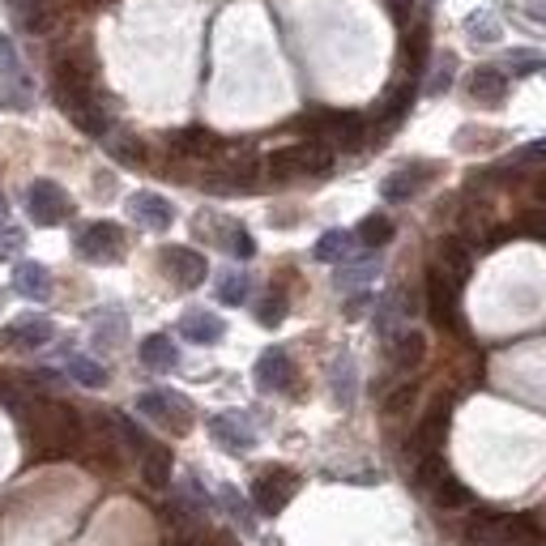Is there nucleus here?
Instances as JSON below:
<instances>
[{
  "label": "nucleus",
  "mask_w": 546,
  "mask_h": 546,
  "mask_svg": "<svg viewBox=\"0 0 546 546\" xmlns=\"http://www.w3.org/2000/svg\"><path fill=\"white\" fill-rule=\"evenodd\" d=\"M18 423L26 431V440L39 444L43 453H73V448L86 444V419L73 406L52 397L30 393L18 406Z\"/></svg>",
  "instance_id": "obj_1"
},
{
  "label": "nucleus",
  "mask_w": 546,
  "mask_h": 546,
  "mask_svg": "<svg viewBox=\"0 0 546 546\" xmlns=\"http://www.w3.org/2000/svg\"><path fill=\"white\" fill-rule=\"evenodd\" d=\"M265 171L273 180H295V175H329L333 171V146L329 141H299V146H286V150H273L265 158Z\"/></svg>",
  "instance_id": "obj_2"
},
{
  "label": "nucleus",
  "mask_w": 546,
  "mask_h": 546,
  "mask_svg": "<svg viewBox=\"0 0 546 546\" xmlns=\"http://www.w3.org/2000/svg\"><path fill=\"white\" fill-rule=\"evenodd\" d=\"M303 128H316L320 141H333L342 150H359L372 133V120L363 111H312V116H303Z\"/></svg>",
  "instance_id": "obj_3"
},
{
  "label": "nucleus",
  "mask_w": 546,
  "mask_h": 546,
  "mask_svg": "<svg viewBox=\"0 0 546 546\" xmlns=\"http://www.w3.org/2000/svg\"><path fill=\"white\" fill-rule=\"evenodd\" d=\"M457 295H461V282H457L448 269L431 265V269H427V312H431V320H436L440 329H448V333H453V329L461 333Z\"/></svg>",
  "instance_id": "obj_4"
},
{
  "label": "nucleus",
  "mask_w": 546,
  "mask_h": 546,
  "mask_svg": "<svg viewBox=\"0 0 546 546\" xmlns=\"http://www.w3.org/2000/svg\"><path fill=\"white\" fill-rule=\"evenodd\" d=\"M73 248L90 265H111V261H120V256H124L128 239H124V227H116V222H90V227L77 231Z\"/></svg>",
  "instance_id": "obj_5"
},
{
  "label": "nucleus",
  "mask_w": 546,
  "mask_h": 546,
  "mask_svg": "<svg viewBox=\"0 0 546 546\" xmlns=\"http://www.w3.org/2000/svg\"><path fill=\"white\" fill-rule=\"evenodd\" d=\"M137 410L146 414V419H154L163 431H171V436H184V431L192 427V406H188L180 393H171V389L141 393V397H137Z\"/></svg>",
  "instance_id": "obj_6"
},
{
  "label": "nucleus",
  "mask_w": 546,
  "mask_h": 546,
  "mask_svg": "<svg viewBox=\"0 0 546 546\" xmlns=\"http://www.w3.org/2000/svg\"><path fill=\"white\" fill-rule=\"evenodd\" d=\"M295 491H299V478L291 470H282V465H273V470H265L252 483V504L261 517H278V512L295 500Z\"/></svg>",
  "instance_id": "obj_7"
},
{
  "label": "nucleus",
  "mask_w": 546,
  "mask_h": 546,
  "mask_svg": "<svg viewBox=\"0 0 546 546\" xmlns=\"http://www.w3.org/2000/svg\"><path fill=\"white\" fill-rule=\"evenodd\" d=\"M26 205H30V218H35L39 227H60V222H69V214H73L69 192H64L56 180H35V184H30Z\"/></svg>",
  "instance_id": "obj_8"
},
{
  "label": "nucleus",
  "mask_w": 546,
  "mask_h": 546,
  "mask_svg": "<svg viewBox=\"0 0 546 546\" xmlns=\"http://www.w3.org/2000/svg\"><path fill=\"white\" fill-rule=\"evenodd\" d=\"M448 414H453V401H448V397H436V401H431L427 419L419 423V431H414V440H410V453H414V457L440 453L444 431H448Z\"/></svg>",
  "instance_id": "obj_9"
},
{
  "label": "nucleus",
  "mask_w": 546,
  "mask_h": 546,
  "mask_svg": "<svg viewBox=\"0 0 546 546\" xmlns=\"http://www.w3.org/2000/svg\"><path fill=\"white\" fill-rule=\"evenodd\" d=\"M163 269L171 273L175 286H184V291H192V286L205 282V273H210V265H205L201 252L192 248H163Z\"/></svg>",
  "instance_id": "obj_10"
},
{
  "label": "nucleus",
  "mask_w": 546,
  "mask_h": 546,
  "mask_svg": "<svg viewBox=\"0 0 546 546\" xmlns=\"http://www.w3.org/2000/svg\"><path fill=\"white\" fill-rule=\"evenodd\" d=\"M171 154L205 163V158H222V154H227V141L214 137L210 128H184V133H171Z\"/></svg>",
  "instance_id": "obj_11"
},
{
  "label": "nucleus",
  "mask_w": 546,
  "mask_h": 546,
  "mask_svg": "<svg viewBox=\"0 0 546 546\" xmlns=\"http://www.w3.org/2000/svg\"><path fill=\"white\" fill-rule=\"evenodd\" d=\"M431 171H436L431 163H406V167H397V171L389 175V180L380 184V197L389 201V205H401V201H410L414 192H419V188H423V184L431 180Z\"/></svg>",
  "instance_id": "obj_12"
},
{
  "label": "nucleus",
  "mask_w": 546,
  "mask_h": 546,
  "mask_svg": "<svg viewBox=\"0 0 546 546\" xmlns=\"http://www.w3.org/2000/svg\"><path fill=\"white\" fill-rule=\"evenodd\" d=\"M128 214L146 231H167L175 222V205L167 197H158V192H133V197H128Z\"/></svg>",
  "instance_id": "obj_13"
},
{
  "label": "nucleus",
  "mask_w": 546,
  "mask_h": 546,
  "mask_svg": "<svg viewBox=\"0 0 546 546\" xmlns=\"http://www.w3.org/2000/svg\"><path fill=\"white\" fill-rule=\"evenodd\" d=\"M5 9L18 18V26L26 35H43V30H52L60 18L56 0H5Z\"/></svg>",
  "instance_id": "obj_14"
},
{
  "label": "nucleus",
  "mask_w": 546,
  "mask_h": 546,
  "mask_svg": "<svg viewBox=\"0 0 546 546\" xmlns=\"http://www.w3.org/2000/svg\"><path fill=\"white\" fill-rule=\"evenodd\" d=\"M295 380V367H291V355L278 346H269L261 359H256V384H261L265 393H278V389H291Z\"/></svg>",
  "instance_id": "obj_15"
},
{
  "label": "nucleus",
  "mask_w": 546,
  "mask_h": 546,
  "mask_svg": "<svg viewBox=\"0 0 546 546\" xmlns=\"http://www.w3.org/2000/svg\"><path fill=\"white\" fill-rule=\"evenodd\" d=\"M210 436L222 448H231V453H248V448L256 444L252 427L244 423V414H214V419H210Z\"/></svg>",
  "instance_id": "obj_16"
},
{
  "label": "nucleus",
  "mask_w": 546,
  "mask_h": 546,
  "mask_svg": "<svg viewBox=\"0 0 546 546\" xmlns=\"http://www.w3.org/2000/svg\"><path fill=\"white\" fill-rule=\"evenodd\" d=\"M52 320H43V316H26L18 320V325H9L5 333H0V342L5 346H22V350H35V346H47L52 342Z\"/></svg>",
  "instance_id": "obj_17"
},
{
  "label": "nucleus",
  "mask_w": 546,
  "mask_h": 546,
  "mask_svg": "<svg viewBox=\"0 0 546 546\" xmlns=\"http://www.w3.org/2000/svg\"><path fill=\"white\" fill-rule=\"evenodd\" d=\"M423 359H427V337L419 329H406L389 342V363L397 367V372H414Z\"/></svg>",
  "instance_id": "obj_18"
},
{
  "label": "nucleus",
  "mask_w": 546,
  "mask_h": 546,
  "mask_svg": "<svg viewBox=\"0 0 546 546\" xmlns=\"http://www.w3.org/2000/svg\"><path fill=\"white\" fill-rule=\"evenodd\" d=\"M470 99L474 103H487V107H500L508 99V77L500 69H491V64L474 69L470 73Z\"/></svg>",
  "instance_id": "obj_19"
},
{
  "label": "nucleus",
  "mask_w": 546,
  "mask_h": 546,
  "mask_svg": "<svg viewBox=\"0 0 546 546\" xmlns=\"http://www.w3.org/2000/svg\"><path fill=\"white\" fill-rule=\"evenodd\" d=\"M13 291H18L22 299L43 303L47 295H52V278H47V269L39 261H22L18 269H13Z\"/></svg>",
  "instance_id": "obj_20"
},
{
  "label": "nucleus",
  "mask_w": 546,
  "mask_h": 546,
  "mask_svg": "<svg viewBox=\"0 0 546 546\" xmlns=\"http://www.w3.org/2000/svg\"><path fill=\"white\" fill-rule=\"evenodd\" d=\"M180 333L197 346H214L218 337L227 333V325H222L214 312H188V316H180Z\"/></svg>",
  "instance_id": "obj_21"
},
{
  "label": "nucleus",
  "mask_w": 546,
  "mask_h": 546,
  "mask_svg": "<svg viewBox=\"0 0 546 546\" xmlns=\"http://www.w3.org/2000/svg\"><path fill=\"white\" fill-rule=\"evenodd\" d=\"M141 363L150 367V372H175V363H180V350H175L171 337L163 333H154L141 342Z\"/></svg>",
  "instance_id": "obj_22"
},
{
  "label": "nucleus",
  "mask_w": 546,
  "mask_h": 546,
  "mask_svg": "<svg viewBox=\"0 0 546 546\" xmlns=\"http://www.w3.org/2000/svg\"><path fill=\"white\" fill-rule=\"evenodd\" d=\"M171 453L163 444H146V453H141V478H146V487H158L163 491L171 483Z\"/></svg>",
  "instance_id": "obj_23"
},
{
  "label": "nucleus",
  "mask_w": 546,
  "mask_h": 546,
  "mask_svg": "<svg viewBox=\"0 0 546 546\" xmlns=\"http://www.w3.org/2000/svg\"><path fill=\"white\" fill-rule=\"evenodd\" d=\"M436 265L453 273L457 282H465V273H470V248H465V239H457V235L440 239V248H436Z\"/></svg>",
  "instance_id": "obj_24"
},
{
  "label": "nucleus",
  "mask_w": 546,
  "mask_h": 546,
  "mask_svg": "<svg viewBox=\"0 0 546 546\" xmlns=\"http://www.w3.org/2000/svg\"><path fill=\"white\" fill-rule=\"evenodd\" d=\"M329 384H333V401L337 406H355V359L337 355L329 367Z\"/></svg>",
  "instance_id": "obj_25"
},
{
  "label": "nucleus",
  "mask_w": 546,
  "mask_h": 546,
  "mask_svg": "<svg viewBox=\"0 0 546 546\" xmlns=\"http://www.w3.org/2000/svg\"><path fill=\"white\" fill-rule=\"evenodd\" d=\"M359 239L350 235V231H325L316 239V248H312V256L316 261H325V265H333V261H346L350 256V248H355Z\"/></svg>",
  "instance_id": "obj_26"
},
{
  "label": "nucleus",
  "mask_w": 546,
  "mask_h": 546,
  "mask_svg": "<svg viewBox=\"0 0 546 546\" xmlns=\"http://www.w3.org/2000/svg\"><path fill=\"white\" fill-rule=\"evenodd\" d=\"M107 154L124 167H141L146 163V146L133 137V133H107Z\"/></svg>",
  "instance_id": "obj_27"
},
{
  "label": "nucleus",
  "mask_w": 546,
  "mask_h": 546,
  "mask_svg": "<svg viewBox=\"0 0 546 546\" xmlns=\"http://www.w3.org/2000/svg\"><path fill=\"white\" fill-rule=\"evenodd\" d=\"M410 103H414V86L406 82V86H397L389 99L380 103V116H376V124L380 128H393V124H401L406 120V111H410Z\"/></svg>",
  "instance_id": "obj_28"
},
{
  "label": "nucleus",
  "mask_w": 546,
  "mask_h": 546,
  "mask_svg": "<svg viewBox=\"0 0 546 546\" xmlns=\"http://www.w3.org/2000/svg\"><path fill=\"white\" fill-rule=\"evenodd\" d=\"M431 500H436L440 508H448V512H453V508H470V504H474V495H470V487H465L461 478L444 474V478H440V487L431 491Z\"/></svg>",
  "instance_id": "obj_29"
},
{
  "label": "nucleus",
  "mask_w": 546,
  "mask_h": 546,
  "mask_svg": "<svg viewBox=\"0 0 546 546\" xmlns=\"http://www.w3.org/2000/svg\"><path fill=\"white\" fill-rule=\"evenodd\" d=\"M410 312H414L410 295H406V291H393L389 299L380 303V333H384V337H393V329H397V325H401V320H406Z\"/></svg>",
  "instance_id": "obj_30"
},
{
  "label": "nucleus",
  "mask_w": 546,
  "mask_h": 546,
  "mask_svg": "<svg viewBox=\"0 0 546 546\" xmlns=\"http://www.w3.org/2000/svg\"><path fill=\"white\" fill-rule=\"evenodd\" d=\"M355 239L363 248H384L393 239V222L384 218V214H367L363 222H359V231H355Z\"/></svg>",
  "instance_id": "obj_31"
},
{
  "label": "nucleus",
  "mask_w": 546,
  "mask_h": 546,
  "mask_svg": "<svg viewBox=\"0 0 546 546\" xmlns=\"http://www.w3.org/2000/svg\"><path fill=\"white\" fill-rule=\"evenodd\" d=\"M69 376H73L77 384H86V389H103V384H107V367L94 363V359H86V355H73V359H69Z\"/></svg>",
  "instance_id": "obj_32"
},
{
  "label": "nucleus",
  "mask_w": 546,
  "mask_h": 546,
  "mask_svg": "<svg viewBox=\"0 0 546 546\" xmlns=\"http://www.w3.org/2000/svg\"><path fill=\"white\" fill-rule=\"evenodd\" d=\"M444 474H448V465L440 461V453H427V457H419V465H414V487H419V491H436Z\"/></svg>",
  "instance_id": "obj_33"
},
{
  "label": "nucleus",
  "mask_w": 546,
  "mask_h": 546,
  "mask_svg": "<svg viewBox=\"0 0 546 546\" xmlns=\"http://www.w3.org/2000/svg\"><path fill=\"white\" fill-rule=\"evenodd\" d=\"M218 299L227 303V308H239V303L248 299V273H222V278H218Z\"/></svg>",
  "instance_id": "obj_34"
},
{
  "label": "nucleus",
  "mask_w": 546,
  "mask_h": 546,
  "mask_svg": "<svg viewBox=\"0 0 546 546\" xmlns=\"http://www.w3.org/2000/svg\"><path fill=\"white\" fill-rule=\"evenodd\" d=\"M256 320H261L265 329H278L286 320V295L282 291H269L261 303H256Z\"/></svg>",
  "instance_id": "obj_35"
},
{
  "label": "nucleus",
  "mask_w": 546,
  "mask_h": 546,
  "mask_svg": "<svg viewBox=\"0 0 546 546\" xmlns=\"http://www.w3.org/2000/svg\"><path fill=\"white\" fill-rule=\"evenodd\" d=\"M414 401H419V384H397V389L389 393V397H384V414H406L410 406H414Z\"/></svg>",
  "instance_id": "obj_36"
},
{
  "label": "nucleus",
  "mask_w": 546,
  "mask_h": 546,
  "mask_svg": "<svg viewBox=\"0 0 546 546\" xmlns=\"http://www.w3.org/2000/svg\"><path fill=\"white\" fill-rule=\"evenodd\" d=\"M222 244H227V252L239 256V261H248V256L256 252V239L244 227H227V231H222Z\"/></svg>",
  "instance_id": "obj_37"
},
{
  "label": "nucleus",
  "mask_w": 546,
  "mask_h": 546,
  "mask_svg": "<svg viewBox=\"0 0 546 546\" xmlns=\"http://www.w3.org/2000/svg\"><path fill=\"white\" fill-rule=\"evenodd\" d=\"M465 30H470L474 39H500V18H495V13H474L470 22H465Z\"/></svg>",
  "instance_id": "obj_38"
},
{
  "label": "nucleus",
  "mask_w": 546,
  "mask_h": 546,
  "mask_svg": "<svg viewBox=\"0 0 546 546\" xmlns=\"http://www.w3.org/2000/svg\"><path fill=\"white\" fill-rule=\"evenodd\" d=\"M453 73H457V60L453 56H440L436 73H431V82H427V94H444L448 86H453Z\"/></svg>",
  "instance_id": "obj_39"
},
{
  "label": "nucleus",
  "mask_w": 546,
  "mask_h": 546,
  "mask_svg": "<svg viewBox=\"0 0 546 546\" xmlns=\"http://www.w3.org/2000/svg\"><path fill=\"white\" fill-rule=\"evenodd\" d=\"M0 73H5V77H18V73H22V64H18V47H13L9 35H0Z\"/></svg>",
  "instance_id": "obj_40"
},
{
  "label": "nucleus",
  "mask_w": 546,
  "mask_h": 546,
  "mask_svg": "<svg viewBox=\"0 0 546 546\" xmlns=\"http://www.w3.org/2000/svg\"><path fill=\"white\" fill-rule=\"evenodd\" d=\"M406 60H410V69H423V60H427V30H414V35H410Z\"/></svg>",
  "instance_id": "obj_41"
},
{
  "label": "nucleus",
  "mask_w": 546,
  "mask_h": 546,
  "mask_svg": "<svg viewBox=\"0 0 546 546\" xmlns=\"http://www.w3.org/2000/svg\"><path fill=\"white\" fill-rule=\"evenodd\" d=\"M222 500H227V508H231V517H235L239 525H248V529H252V517H248V504H244V500H239V495H235L231 487H227V491H222Z\"/></svg>",
  "instance_id": "obj_42"
},
{
  "label": "nucleus",
  "mask_w": 546,
  "mask_h": 546,
  "mask_svg": "<svg viewBox=\"0 0 546 546\" xmlns=\"http://www.w3.org/2000/svg\"><path fill=\"white\" fill-rule=\"evenodd\" d=\"M508 64L517 73H534V69H542V60L534 56V52H508Z\"/></svg>",
  "instance_id": "obj_43"
},
{
  "label": "nucleus",
  "mask_w": 546,
  "mask_h": 546,
  "mask_svg": "<svg viewBox=\"0 0 546 546\" xmlns=\"http://www.w3.org/2000/svg\"><path fill=\"white\" fill-rule=\"evenodd\" d=\"M517 163H546V137L542 141H529V146L517 150Z\"/></svg>",
  "instance_id": "obj_44"
},
{
  "label": "nucleus",
  "mask_w": 546,
  "mask_h": 546,
  "mask_svg": "<svg viewBox=\"0 0 546 546\" xmlns=\"http://www.w3.org/2000/svg\"><path fill=\"white\" fill-rule=\"evenodd\" d=\"M376 273V265H359V269H346L342 278H337V286H363L367 278H372Z\"/></svg>",
  "instance_id": "obj_45"
},
{
  "label": "nucleus",
  "mask_w": 546,
  "mask_h": 546,
  "mask_svg": "<svg viewBox=\"0 0 546 546\" xmlns=\"http://www.w3.org/2000/svg\"><path fill=\"white\" fill-rule=\"evenodd\" d=\"M410 9H414V0H389V13H393V22H397V26H406V22H410Z\"/></svg>",
  "instance_id": "obj_46"
},
{
  "label": "nucleus",
  "mask_w": 546,
  "mask_h": 546,
  "mask_svg": "<svg viewBox=\"0 0 546 546\" xmlns=\"http://www.w3.org/2000/svg\"><path fill=\"white\" fill-rule=\"evenodd\" d=\"M521 13H525V18H529V22H538V26H546V0H525V9H521Z\"/></svg>",
  "instance_id": "obj_47"
},
{
  "label": "nucleus",
  "mask_w": 546,
  "mask_h": 546,
  "mask_svg": "<svg viewBox=\"0 0 546 546\" xmlns=\"http://www.w3.org/2000/svg\"><path fill=\"white\" fill-rule=\"evenodd\" d=\"M18 244H22V235H18V231H5V235H0V256H9Z\"/></svg>",
  "instance_id": "obj_48"
},
{
  "label": "nucleus",
  "mask_w": 546,
  "mask_h": 546,
  "mask_svg": "<svg viewBox=\"0 0 546 546\" xmlns=\"http://www.w3.org/2000/svg\"><path fill=\"white\" fill-rule=\"evenodd\" d=\"M363 308H367V295H355V299L346 303V316H350V320H359V312H363Z\"/></svg>",
  "instance_id": "obj_49"
},
{
  "label": "nucleus",
  "mask_w": 546,
  "mask_h": 546,
  "mask_svg": "<svg viewBox=\"0 0 546 546\" xmlns=\"http://www.w3.org/2000/svg\"><path fill=\"white\" fill-rule=\"evenodd\" d=\"M508 546H546V534H525V538L508 542Z\"/></svg>",
  "instance_id": "obj_50"
},
{
  "label": "nucleus",
  "mask_w": 546,
  "mask_h": 546,
  "mask_svg": "<svg viewBox=\"0 0 546 546\" xmlns=\"http://www.w3.org/2000/svg\"><path fill=\"white\" fill-rule=\"evenodd\" d=\"M5 214H9V205H5V197H0V222H5Z\"/></svg>",
  "instance_id": "obj_51"
}]
</instances>
